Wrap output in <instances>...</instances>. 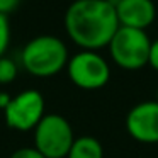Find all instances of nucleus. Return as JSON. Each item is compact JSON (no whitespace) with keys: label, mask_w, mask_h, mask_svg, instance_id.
I'll return each mask as SVG.
<instances>
[{"label":"nucleus","mask_w":158,"mask_h":158,"mask_svg":"<svg viewBox=\"0 0 158 158\" xmlns=\"http://www.w3.org/2000/svg\"><path fill=\"white\" fill-rule=\"evenodd\" d=\"M65 29L75 44L95 51L110 43L119 21L109 0H75L66 9Z\"/></svg>","instance_id":"obj_1"},{"label":"nucleus","mask_w":158,"mask_h":158,"mask_svg":"<svg viewBox=\"0 0 158 158\" xmlns=\"http://www.w3.org/2000/svg\"><path fill=\"white\" fill-rule=\"evenodd\" d=\"M22 66L34 77H53L68 63V49L60 38L51 34L36 36L27 43L21 55Z\"/></svg>","instance_id":"obj_2"},{"label":"nucleus","mask_w":158,"mask_h":158,"mask_svg":"<svg viewBox=\"0 0 158 158\" xmlns=\"http://www.w3.org/2000/svg\"><path fill=\"white\" fill-rule=\"evenodd\" d=\"M109 51L114 63L124 70H139L148 65L151 41L146 31L123 27L116 31L109 44Z\"/></svg>","instance_id":"obj_3"},{"label":"nucleus","mask_w":158,"mask_h":158,"mask_svg":"<svg viewBox=\"0 0 158 158\" xmlns=\"http://www.w3.org/2000/svg\"><path fill=\"white\" fill-rule=\"evenodd\" d=\"M73 141L72 126L60 114H44L34 127V148L44 158H66Z\"/></svg>","instance_id":"obj_4"},{"label":"nucleus","mask_w":158,"mask_h":158,"mask_svg":"<svg viewBox=\"0 0 158 158\" xmlns=\"http://www.w3.org/2000/svg\"><path fill=\"white\" fill-rule=\"evenodd\" d=\"M66 70L70 80L83 90L102 89L110 78L109 63L99 53L89 49H83L72 56L66 63Z\"/></svg>","instance_id":"obj_5"},{"label":"nucleus","mask_w":158,"mask_h":158,"mask_svg":"<svg viewBox=\"0 0 158 158\" xmlns=\"http://www.w3.org/2000/svg\"><path fill=\"white\" fill-rule=\"evenodd\" d=\"M5 123L17 131L34 129L44 116V97L38 90H24L12 97L4 109Z\"/></svg>","instance_id":"obj_6"},{"label":"nucleus","mask_w":158,"mask_h":158,"mask_svg":"<svg viewBox=\"0 0 158 158\" xmlns=\"http://www.w3.org/2000/svg\"><path fill=\"white\" fill-rule=\"evenodd\" d=\"M126 129L139 143H158V102H139L127 112Z\"/></svg>","instance_id":"obj_7"},{"label":"nucleus","mask_w":158,"mask_h":158,"mask_svg":"<svg viewBox=\"0 0 158 158\" xmlns=\"http://www.w3.org/2000/svg\"><path fill=\"white\" fill-rule=\"evenodd\" d=\"M114 9L119 26L123 27L146 31L156 17L153 0H117Z\"/></svg>","instance_id":"obj_8"},{"label":"nucleus","mask_w":158,"mask_h":158,"mask_svg":"<svg viewBox=\"0 0 158 158\" xmlns=\"http://www.w3.org/2000/svg\"><path fill=\"white\" fill-rule=\"evenodd\" d=\"M66 158H104V150L99 139L92 136H82L73 141Z\"/></svg>","instance_id":"obj_9"},{"label":"nucleus","mask_w":158,"mask_h":158,"mask_svg":"<svg viewBox=\"0 0 158 158\" xmlns=\"http://www.w3.org/2000/svg\"><path fill=\"white\" fill-rule=\"evenodd\" d=\"M15 77H17V65L10 58L2 56L0 58V83L2 85L10 83L15 80Z\"/></svg>","instance_id":"obj_10"},{"label":"nucleus","mask_w":158,"mask_h":158,"mask_svg":"<svg viewBox=\"0 0 158 158\" xmlns=\"http://www.w3.org/2000/svg\"><path fill=\"white\" fill-rule=\"evenodd\" d=\"M9 43H10V24H9V17L0 14V58L7 51Z\"/></svg>","instance_id":"obj_11"},{"label":"nucleus","mask_w":158,"mask_h":158,"mask_svg":"<svg viewBox=\"0 0 158 158\" xmlns=\"http://www.w3.org/2000/svg\"><path fill=\"white\" fill-rule=\"evenodd\" d=\"M10 158H44L36 148H19L10 155Z\"/></svg>","instance_id":"obj_12"},{"label":"nucleus","mask_w":158,"mask_h":158,"mask_svg":"<svg viewBox=\"0 0 158 158\" xmlns=\"http://www.w3.org/2000/svg\"><path fill=\"white\" fill-rule=\"evenodd\" d=\"M19 4H21V0H0V14L9 17V14L14 12L19 7Z\"/></svg>","instance_id":"obj_13"},{"label":"nucleus","mask_w":158,"mask_h":158,"mask_svg":"<svg viewBox=\"0 0 158 158\" xmlns=\"http://www.w3.org/2000/svg\"><path fill=\"white\" fill-rule=\"evenodd\" d=\"M148 65L158 72V39L156 41H151L150 55H148Z\"/></svg>","instance_id":"obj_14"},{"label":"nucleus","mask_w":158,"mask_h":158,"mask_svg":"<svg viewBox=\"0 0 158 158\" xmlns=\"http://www.w3.org/2000/svg\"><path fill=\"white\" fill-rule=\"evenodd\" d=\"M10 99L12 97L9 94H0V109H5L9 106V102H10Z\"/></svg>","instance_id":"obj_15"},{"label":"nucleus","mask_w":158,"mask_h":158,"mask_svg":"<svg viewBox=\"0 0 158 158\" xmlns=\"http://www.w3.org/2000/svg\"><path fill=\"white\" fill-rule=\"evenodd\" d=\"M156 102H158V90H156Z\"/></svg>","instance_id":"obj_16"}]
</instances>
